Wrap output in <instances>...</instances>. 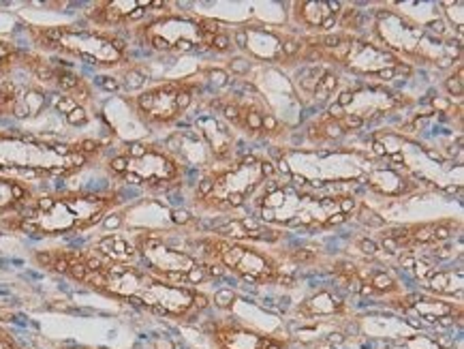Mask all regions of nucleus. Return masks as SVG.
<instances>
[{
    "label": "nucleus",
    "instance_id": "1",
    "mask_svg": "<svg viewBox=\"0 0 464 349\" xmlns=\"http://www.w3.org/2000/svg\"><path fill=\"white\" fill-rule=\"evenodd\" d=\"M82 286L107 298L138 306L154 317L182 324L198 322L212 306V296L204 289L163 281L140 264H105L101 270L88 272Z\"/></svg>",
    "mask_w": 464,
    "mask_h": 349
},
{
    "label": "nucleus",
    "instance_id": "2",
    "mask_svg": "<svg viewBox=\"0 0 464 349\" xmlns=\"http://www.w3.org/2000/svg\"><path fill=\"white\" fill-rule=\"evenodd\" d=\"M362 199L353 193H321L285 185L276 179L264 182L253 204L257 218L283 232H327L344 226Z\"/></svg>",
    "mask_w": 464,
    "mask_h": 349
},
{
    "label": "nucleus",
    "instance_id": "3",
    "mask_svg": "<svg viewBox=\"0 0 464 349\" xmlns=\"http://www.w3.org/2000/svg\"><path fill=\"white\" fill-rule=\"evenodd\" d=\"M278 182L321 193H343L338 187L364 185L368 171L379 161L368 150L351 146H283L272 152Z\"/></svg>",
    "mask_w": 464,
    "mask_h": 349
},
{
    "label": "nucleus",
    "instance_id": "4",
    "mask_svg": "<svg viewBox=\"0 0 464 349\" xmlns=\"http://www.w3.org/2000/svg\"><path fill=\"white\" fill-rule=\"evenodd\" d=\"M118 193L67 191L34 198L14 215L11 228L31 236H69L82 234L99 226L116 206Z\"/></svg>",
    "mask_w": 464,
    "mask_h": 349
},
{
    "label": "nucleus",
    "instance_id": "5",
    "mask_svg": "<svg viewBox=\"0 0 464 349\" xmlns=\"http://www.w3.org/2000/svg\"><path fill=\"white\" fill-rule=\"evenodd\" d=\"M276 168L270 159L244 155L227 165L204 171L193 189V202L199 212L208 215H234L251 204L266 180L275 179Z\"/></svg>",
    "mask_w": 464,
    "mask_h": 349
},
{
    "label": "nucleus",
    "instance_id": "6",
    "mask_svg": "<svg viewBox=\"0 0 464 349\" xmlns=\"http://www.w3.org/2000/svg\"><path fill=\"white\" fill-rule=\"evenodd\" d=\"M193 256L204 264L218 266L225 275H234L236 279L251 283V286H297L294 272L285 268V264H289L285 253L278 256L270 248L253 245V242L225 240L208 232L195 234Z\"/></svg>",
    "mask_w": 464,
    "mask_h": 349
},
{
    "label": "nucleus",
    "instance_id": "7",
    "mask_svg": "<svg viewBox=\"0 0 464 349\" xmlns=\"http://www.w3.org/2000/svg\"><path fill=\"white\" fill-rule=\"evenodd\" d=\"M193 232L188 229H157L135 232L133 245L138 248V264L159 279L176 286L201 289L214 281L210 264L193 256Z\"/></svg>",
    "mask_w": 464,
    "mask_h": 349
},
{
    "label": "nucleus",
    "instance_id": "8",
    "mask_svg": "<svg viewBox=\"0 0 464 349\" xmlns=\"http://www.w3.org/2000/svg\"><path fill=\"white\" fill-rule=\"evenodd\" d=\"M223 24L187 11H159L144 22L133 24V39L159 54H204Z\"/></svg>",
    "mask_w": 464,
    "mask_h": 349
},
{
    "label": "nucleus",
    "instance_id": "9",
    "mask_svg": "<svg viewBox=\"0 0 464 349\" xmlns=\"http://www.w3.org/2000/svg\"><path fill=\"white\" fill-rule=\"evenodd\" d=\"M110 179L127 187H141L150 191H174L182 187L187 165L163 144L129 141L114 157L107 159Z\"/></svg>",
    "mask_w": 464,
    "mask_h": 349
},
{
    "label": "nucleus",
    "instance_id": "10",
    "mask_svg": "<svg viewBox=\"0 0 464 349\" xmlns=\"http://www.w3.org/2000/svg\"><path fill=\"white\" fill-rule=\"evenodd\" d=\"M33 34L41 47L63 52L94 67L111 69L129 63L127 39L116 33L101 31V28H41V31H33Z\"/></svg>",
    "mask_w": 464,
    "mask_h": 349
},
{
    "label": "nucleus",
    "instance_id": "11",
    "mask_svg": "<svg viewBox=\"0 0 464 349\" xmlns=\"http://www.w3.org/2000/svg\"><path fill=\"white\" fill-rule=\"evenodd\" d=\"M204 75H190L178 82H163L152 88H146L130 97V108L146 129H169L182 121V116L195 103L201 88Z\"/></svg>",
    "mask_w": 464,
    "mask_h": 349
},
{
    "label": "nucleus",
    "instance_id": "12",
    "mask_svg": "<svg viewBox=\"0 0 464 349\" xmlns=\"http://www.w3.org/2000/svg\"><path fill=\"white\" fill-rule=\"evenodd\" d=\"M332 276L336 281V289L364 296V298H381L385 303L402 296L407 289L396 279V275L383 266H379L374 259H336L330 266Z\"/></svg>",
    "mask_w": 464,
    "mask_h": 349
},
{
    "label": "nucleus",
    "instance_id": "13",
    "mask_svg": "<svg viewBox=\"0 0 464 349\" xmlns=\"http://www.w3.org/2000/svg\"><path fill=\"white\" fill-rule=\"evenodd\" d=\"M295 31L272 26V24L244 22L229 31L231 45L237 54L248 58L255 67H289L285 45Z\"/></svg>",
    "mask_w": 464,
    "mask_h": 349
},
{
    "label": "nucleus",
    "instance_id": "14",
    "mask_svg": "<svg viewBox=\"0 0 464 349\" xmlns=\"http://www.w3.org/2000/svg\"><path fill=\"white\" fill-rule=\"evenodd\" d=\"M411 103L402 94L392 92L385 84L379 82H368V84H355L353 88L341 91L334 97V103L327 108L325 114L332 118L353 116L364 124L377 121L381 116L394 114V111L407 108Z\"/></svg>",
    "mask_w": 464,
    "mask_h": 349
},
{
    "label": "nucleus",
    "instance_id": "15",
    "mask_svg": "<svg viewBox=\"0 0 464 349\" xmlns=\"http://www.w3.org/2000/svg\"><path fill=\"white\" fill-rule=\"evenodd\" d=\"M201 333L212 349H291L294 345L289 334L267 333L234 315L206 319Z\"/></svg>",
    "mask_w": 464,
    "mask_h": 349
},
{
    "label": "nucleus",
    "instance_id": "16",
    "mask_svg": "<svg viewBox=\"0 0 464 349\" xmlns=\"http://www.w3.org/2000/svg\"><path fill=\"white\" fill-rule=\"evenodd\" d=\"M385 305L401 313L402 317H407V322L418 319L420 324L432 328L450 330L454 326H462L464 319V305L460 300L439 298V296L426 292H404Z\"/></svg>",
    "mask_w": 464,
    "mask_h": 349
},
{
    "label": "nucleus",
    "instance_id": "17",
    "mask_svg": "<svg viewBox=\"0 0 464 349\" xmlns=\"http://www.w3.org/2000/svg\"><path fill=\"white\" fill-rule=\"evenodd\" d=\"M343 7L344 5L336 0H295L291 5L289 17L291 24L306 37H321V34L336 33Z\"/></svg>",
    "mask_w": 464,
    "mask_h": 349
},
{
    "label": "nucleus",
    "instance_id": "18",
    "mask_svg": "<svg viewBox=\"0 0 464 349\" xmlns=\"http://www.w3.org/2000/svg\"><path fill=\"white\" fill-rule=\"evenodd\" d=\"M193 131L199 135L201 141H204L214 168L234 161L236 131L217 114V111H204V114L195 118Z\"/></svg>",
    "mask_w": 464,
    "mask_h": 349
},
{
    "label": "nucleus",
    "instance_id": "19",
    "mask_svg": "<svg viewBox=\"0 0 464 349\" xmlns=\"http://www.w3.org/2000/svg\"><path fill=\"white\" fill-rule=\"evenodd\" d=\"M295 317L302 324H327V322H343V319L351 317V306L347 298L338 292V289L319 287L302 298L295 305Z\"/></svg>",
    "mask_w": 464,
    "mask_h": 349
},
{
    "label": "nucleus",
    "instance_id": "20",
    "mask_svg": "<svg viewBox=\"0 0 464 349\" xmlns=\"http://www.w3.org/2000/svg\"><path fill=\"white\" fill-rule=\"evenodd\" d=\"M364 187H368V191L379 195V198L402 199L418 191L420 180L409 174V171L385 161V159H379L372 165V170L368 171Z\"/></svg>",
    "mask_w": 464,
    "mask_h": 349
},
{
    "label": "nucleus",
    "instance_id": "21",
    "mask_svg": "<svg viewBox=\"0 0 464 349\" xmlns=\"http://www.w3.org/2000/svg\"><path fill=\"white\" fill-rule=\"evenodd\" d=\"M91 253L105 259L107 264H138V248L133 245V238L118 232L101 236L92 245Z\"/></svg>",
    "mask_w": 464,
    "mask_h": 349
},
{
    "label": "nucleus",
    "instance_id": "22",
    "mask_svg": "<svg viewBox=\"0 0 464 349\" xmlns=\"http://www.w3.org/2000/svg\"><path fill=\"white\" fill-rule=\"evenodd\" d=\"M426 294L439 296V298L448 300H460L462 303V292H464V270L458 268H434L432 275L421 283Z\"/></svg>",
    "mask_w": 464,
    "mask_h": 349
},
{
    "label": "nucleus",
    "instance_id": "23",
    "mask_svg": "<svg viewBox=\"0 0 464 349\" xmlns=\"http://www.w3.org/2000/svg\"><path fill=\"white\" fill-rule=\"evenodd\" d=\"M344 135L347 131L343 129V124L330 114H321L317 121H313L306 127V140L311 148H330L338 144Z\"/></svg>",
    "mask_w": 464,
    "mask_h": 349
},
{
    "label": "nucleus",
    "instance_id": "24",
    "mask_svg": "<svg viewBox=\"0 0 464 349\" xmlns=\"http://www.w3.org/2000/svg\"><path fill=\"white\" fill-rule=\"evenodd\" d=\"M338 88H341V73L327 67L325 73L321 75V80L317 82V86H314L311 99L314 103L332 102L338 94Z\"/></svg>",
    "mask_w": 464,
    "mask_h": 349
},
{
    "label": "nucleus",
    "instance_id": "25",
    "mask_svg": "<svg viewBox=\"0 0 464 349\" xmlns=\"http://www.w3.org/2000/svg\"><path fill=\"white\" fill-rule=\"evenodd\" d=\"M353 217H358V221H360L364 228H368V229H381V228L388 226V221H385V217L379 215V212L374 210V208H371V206H368L366 202H360L358 210H355Z\"/></svg>",
    "mask_w": 464,
    "mask_h": 349
},
{
    "label": "nucleus",
    "instance_id": "26",
    "mask_svg": "<svg viewBox=\"0 0 464 349\" xmlns=\"http://www.w3.org/2000/svg\"><path fill=\"white\" fill-rule=\"evenodd\" d=\"M445 91H448V97L451 99H462L464 94V67L462 63H458L456 69H451V73L445 80Z\"/></svg>",
    "mask_w": 464,
    "mask_h": 349
},
{
    "label": "nucleus",
    "instance_id": "27",
    "mask_svg": "<svg viewBox=\"0 0 464 349\" xmlns=\"http://www.w3.org/2000/svg\"><path fill=\"white\" fill-rule=\"evenodd\" d=\"M148 82V73L141 67H129L122 75V84L127 91H140Z\"/></svg>",
    "mask_w": 464,
    "mask_h": 349
},
{
    "label": "nucleus",
    "instance_id": "28",
    "mask_svg": "<svg viewBox=\"0 0 464 349\" xmlns=\"http://www.w3.org/2000/svg\"><path fill=\"white\" fill-rule=\"evenodd\" d=\"M355 247H358V251L362 253V257H364V259H377L379 253H381L377 240L368 238V236L355 240Z\"/></svg>",
    "mask_w": 464,
    "mask_h": 349
},
{
    "label": "nucleus",
    "instance_id": "29",
    "mask_svg": "<svg viewBox=\"0 0 464 349\" xmlns=\"http://www.w3.org/2000/svg\"><path fill=\"white\" fill-rule=\"evenodd\" d=\"M231 50H234V45H231L229 28H223V31L212 39L210 52H217V54H227V52H231Z\"/></svg>",
    "mask_w": 464,
    "mask_h": 349
},
{
    "label": "nucleus",
    "instance_id": "30",
    "mask_svg": "<svg viewBox=\"0 0 464 349\" xmlns=\"http://www.w3.org/2000/svg\"><path fill=\"white\" fill-rule=\"evenodd\" d=\"M236 300H237V298H236V294L231 292L229 287L218 289V292L212 296V305H217L218 309H221V311H227V309H231V306H234Z\"/></svg>",
    "mask_w": 464,
    "mask_h": 349
},
{
    "label": "nucleus",
    "instance_id": "31",
    "mask_svg": "<svg viewBox=\"0 0 464 349\" xmlns=\"http://www.w3.org/2000/svg\"><path fill=\"white\" fill-rule=\"evenodd\" d=\"M64 118H67L71 127H84V124H88V121H91V116H88V111L82 108V105H77V108Z\"/></svg>",
    "mask_w": 464,
    "mask_h": 349
},
{
    "label": "nucleus",
    "instance_id": "32",
    "mask_svg": "<svg viewBox=\"0 0 464 349\" xmlns=\"http://www.w3.org/2000/svg\"><path fill=\"white\" fill-rule=\"evenodd\" d=\"M58 349H101V347H88V345H75V343H67V345H61Z\"/></svg>",
    "mask_w": 464,
    "mask_h": 349
}]
</instances>
